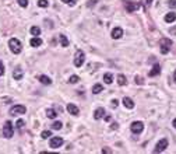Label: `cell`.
Instances as JSON below:
<instances>
[{
  "label": "cell",
  "instance_id": "74e56055",
  "mask_svg": "<svg viewBox=\"0 0 176 154\" xmlns=\"http://www.w3.org/2000/svg\"><path fill=\"white\" fill-rule=\"evenodd\" d=\"M111 128H112V129H118V123H116V122L112 123V126H111Z\"/></svg>",
  "mask_w": 176,
  "mask_h": 154
},
{
  "label": "cell",
  "instance_id": "f1b7e54d",
  "mask_svg": "<svg viewBox=\"0 0 176 154\" xmlns=\"http://www.w3.org/2000/svg\"><path fill=\"white\" fill-rule=\"evenodd\" d=\"M24 125H25V122L23 121V119H18L16 123V126H17V129H21V128H24Z\"/></svg>",
  "mask_w": 176,
  "mask_h": 154
},
{
  "label": "cell",
  "instance_id": "83f0119b",
  "mask_svg": "<svg viewBox=\"0 0 176 154\" xmlns=\"http://www.w3.org/2000/svg\"><path fill=\"white\" fill-rule=\"evenodd\" d=\"M38 6H39V7H48L49 6V3H48V0H39V1H38Z\"/></svg>",
  "mask_w": 176,
  "mask_h": 154
},
{
  "label": "cell",
  "instance_id": "ac0fdd59",
  "mask_svg": "<svg viewBox=\"0 0 176 154\" xmlns=\"http://www.w3.org/2000/svg\"><path fill=\"white\" fill-rule=\"evenodd\" d=\"M46 116H48L49 119H55V118L57 116V114H56V111H55V109L49 108V109H46Z\"/></svg>",
  "mask_w": 176,
  "mask_h": 154
},
{
  "label": "cell",
  "instance_id": "6da1fadb",
  "mask_svg": "<svg viewBox=\"0 0 176 154\" xmlns=\"http://www.w3.org/2000/svg\"><path fill=\"white\" fill-rule=\"evenodd\" d=\"M8 48H10V50L13 53L18 55L21 52V49H23V45H21V42L17 39V38H11V39L8 41Z\"/></svg>",
  "mask_w": 176,
  "mask_h": 154
},
{
  "label": "cell",
  "instance_id": "7a4b0ae2",
  "mask_svg": "<svg viewBox=\"0 0 176 154\" xmlns=\"http://www.w3.org/2000/svg\"><path fill=\"white\" fill-rule=\"evenodd\" d=\"M13 133H14V128H13V123L10 121H7L4 123V126H3V136L4 137L10 139L13 136Z\"/></svg>",
  "mask_w": 176,
  "mask_h": 154
},
{
  "label": "cell",
  "instance_id": "ffe728a7",
  "mask_svg": "<svg viewBox=\"0 0 176 154\" xmlns=\"http://www.w3.org/2000/svg\"><path fill=\"white\" fill-rule=\"evenodd\" d=\"M118 84H119V86H126V84H127V80H126V77H124L123 74H119V76H118Z\"/></svg>",
  "mask_w": 176,
  "mask_h": 154
},
{
  "label": "cell",
  "instance_id": "8d00e7d4",
  "mask_svg": "<svg viewBox=\"0 0 176 154\" xmlns=\"http://www.w3.org/2000/svg\"><path fill=\"white\" fill-rule=\"evenodd\" d=\"M102 153H112V150H111V148H104Z\"/></svg>",
  "mask_w": 176,
  "mask_h": 154
},
{
  "label": "cell",
  "instance_id": "52a82bcc",
  "mask_svg": "<svg viewBox=\"0 0 176 154\" xmlns=\"http://www.w3.org/2000/svg\"><path fill=\"white\" fill-rule=\"evenodd\" d=\"M160 45H161V53H168L169 52V46L172 45V41L168 39V38H164V39H161L160 42Z\"/></svg>",
  "mask_w": 176,
  "mask_h": 154
},
{
  "label": "cell",
  "instance_id": "7c38bea8",
  "mask_svg": "<svg viewBox=\"0 0 176 154\" xmlns=\"http://www.w3.org/2000/svg\"><path fill=\"white\" fill-rule=\"evenodd\" d=\"M67 111H69V114H72V115H74V116H77L78 115V108L74 105V104H67Z\"/></svg>",
  "mask_w": 176,
  "mask_h": 154
},
{
  "label": "cell",
  "instance_id": "4fadbf2b",
  "mask_svg": "<svg viewBox=\"0 0 176 154\" xmlns=\"http://www.w3.org/2000/svg\"><path fill=\"white\" fill-rule=\"evenodd\" d=\"M160 73H161V66L158 65V63H155V65L152 66V69L150 70V76L154 77V76H158Z\"/></svg>",
  "mask_w": 176,
  "mask_h": 154
},
{
  "label": "cell",
  "instance_id": "d590c367",
  "mask_svg": "<svg viewBox=\"0 0 176 154\" xmlns=\"http://www.w3.org/2000/svg\"><path fill=\"white\" fill-rule=\"evenodd\" d=\"M104 118H105V121H106V122H109V121H111V115H105Z\"/></svg>",
  "mask_w": 176,
  "mask_h": 154
},
{
  "label": "cell",
  "instance_id": "4dcf8cb0",
  "mask_svg": "<svg viewBox=\"0 0 176 154\" xmlns=\"http://www.w3.org/2000/svg\"><path fill=\"white\" fill-rule=\"evenodd\" d=\"M168 6H169L170 8H176V0H169Z\"/></svg>",
  "mask_w": 176,
  "mask_h": 154
},
{
  "label": "cell",
  "instance_id": "9a60e30c",
  "mask_svg": "<svg viewBox=\"0 0 176 154\" xmlns=\"http://www.w3.org/2000/svg\"><path fill=\"white\" fill-rule=\"evenodd\" d=\"M123 105L129 108V109H131V108H134V102H133V99L129 97H124L123 98Z\"/></svg>",
  "mask_w": 176,
  "mask_h": 154
},
{
  "label": "cell",
  "instance_id": "e575fe53",
  "mask_svg": "<svg viewBox=\"0 0 176 154\" xmlns=\"http://www.w3.org/2000/svg\"><path fill=\"white\" fill-rule=\"evenodd\" d=\"M136 83H137V84H141V83H143L141 77H138V76H137V77H136Z\"/></svg>",
  "mask_w": 176,
  "mask_h": 154
},
{
  "label": "cell",
  "instance_id": "484cf974",
  "mask_svg": "<svg viewBox=\"0 0 176 154\" xmlns=\"http://www.w3.org/2000/svg\"><path fill=\"white\" fill-rule=\"evenodd\" d=\"M50 136H52V133H50L49 130H43V132L41 133V137L42 139H49Z\"/></svg>",
  "mask_w": 176,
  "mask_h": 154
},
{
  "label": "cell",
  "instance_id": "d6986e66",
  "mask_svg": "<svg viewBox=\"0 0 176 154\" xmlns=\"http://www.w3.org/2000/svg\"><path fill=\"white\" fill-rule=\"evenodd\" d=\"M39 81L42 84H46V86H50L52 84V80L49 79L48 76H39Z\"/></svg>",
  "mask_w": 176,
  "mask_h": 154
},
{
  "label": "cell",
  "instance_id": "44dd1931",
  "mask_svg": "<svg viewBox=\"0 0 176 154\" xmlns=\"http://www.w3.org/2000/svg\"><path fill=\"white\" fill-rule=\"evenodd\" d=\"M104 81L106 83V84H111V83L113 81L112 73H105V74H104Z\"/></svg>",
  "mask_w": 176,
  "mask_h": 154
},
{
  "label": "cell",
  "instance_id": "60d3db41",
  "mask_svg": "<svg viewBox=\"0 0 176 154\" xmlns=\"http://www.w3.org/2000/svg\"><path fill=\"white\" fill-rule=\"evenodd\" d=\"M173 79H175V81H176V70H175V73H173Z\"/></svg>",
  "mask_w": 176,
  "mask_h": 154
},
{
  "label": "cell",
  "instance_id": "2e32d148",
  "mask_svg": "<svg viewBox=\"0 0 176 154\" xmlns=\"http://www.w3.org/2000/svg\"><path fill=\"white\" fill-rule=\"evenodd\" d=\"M30 44H31V46H34V48H38V46L42 45V39L38 38V37H35V38H32V39L30 41Z\"/></svg>",
  "mask_w": 176,
  "mask_h": 154
},
{
  "label": "cell",
  "instance_id": "836d02e7",
  "mask_svg": "<svg viewBox=\"0 0 176 154\" xmlns=\"http://www.w3.org/2000/svg\"><path fill=\"white\" fill-rule=\"evenodd\" d=\"M118 104H119V101H118V99H112V106H113V108H116Z\"/></svg>",
  "mask_w": 176,
  "mask_h": 154
},
{
  "label": "cell",
  "instance_id": "e0dca14e",
  "mask_svg": "<svg viewBox=\"0 0 176 154\" xmlns=\"http://www.w3.org/2000/svg\"><path fill=\"white\" fill-rule=\"evenodd\" d=\"M175 20H176V13H168L165 16V21L166 23H173Z\"/></svg>",
  "mask_w": 176,
  "mask_h": 154
},
{
  "label": "cell",
  "instance_id": "30bf717a",
  "mask_svg": "<svg viewBox=\"0 0 176 154\" xmlns=\"http://www.w3.org/2000/svg\"><path fill=\"white\" fill-rule=\"evenodd\" d=\"M111 35H112L113 39H119V38H122V35H123V30L120 27H116V28L112 30V34Z\"/></svg>",
  "mask_w": 176,
  "mask_h": 154
},
{
  "label": "cell",
  "instance_id": "f546056e",
  "mask_svg": "<svg viewBox=\"0 0 176 154\" xmlns=\"http://www.w3.org/2000/svg\"><path fill=\"white\" fill-rule=\"evenodd\" d=\"M17 1H18V4L21 7H27L28 6V0H17Z\"/></svg>",
  "mask_w": 176,
  "mask_h": 154
},
{
  "label": "cell",
  "instance_id": "8992f818",
  "mask_svg": "<svg viewBox=\"0 0 176 154\" xmlns=\"http://www.w3.org/2000/svg\"><path fill=\"white\" fill-rule=\"evenodd\" d=\"M140 3H133V1H129V0H124V7H126V10H127L129 13H134V11H137L138 8H140Z\"/></svg>",
  "mask_w": 176,
  "mask_h": 154
},
{
  "label": "cell",
  "instance_id": "ab89813d",
  "mask_svg": "<svg viewBox=\"0 0 176 154\" xmlns=\"http://www.w3.org/2000/svg\"><path fill=\"white\" fill-rule=\"evenodd\" d=\"M172 123H173V128L176 129V119H173V122H172Z\"/></svg>",
  "mask_w": 176,
  "mask_h": 154
},
{
  "label": "cell",
  "instance_id": "3957f363",
  "mask_svg": "<svg viewBox=\"0 0 176 154\" xmlns=\"http://www.w3.org/2000/svg\"><path fill=\"white\" fill-rule=\"evenodd\" d=\"M84 60H85L84 52H82V50H77L76 55H74V66H76V67H81L82 63H84Z\"/></svg>",
  "mask_w": 176,
  "mask_h": 154
},
{
  "label": "cell",
  "instance_id": "603a6c76",
  "mask_svg": "<svg viewBox=\"0 0 176 154\" xmlns=\"http://www.w3.org/2000/svg\"><path fill=\"white\" fill-rule=\"evenodd\" d=\"M102 90H104L102 84H95V86L92 87V94H99V93H101Z\"/></svg>",
  "mask_w": 176,
  "mask_h": 154
},
{
  "label": "cell",
  "instance_id": "8fae6325",
  "mask_svg": "<svg viewBox=\"0 0 176 154\" xmlns=\"http://www.w3.org/2000/svg\"><path fill=\"white\" fill-rule=\"evenodd\" d=\"M23 76H24L23 69H21V67H16V69H14V72H13V77H14L16 80H21V79H23Z\"/></svg>",
  "mask_w": 176,
  "mask_h": 154
},
{
  "label": "cell",
  "instance_id": "d4e9b609",
  "mask_svg": "<svg viewBox=\"0 0 176 154\" xmlns=\"http://www.w3.org/2000/svg\"><path fill=\"white\" fill-rule=\"evenodd\" d=\"M62 126H63V123H62L60 121L53 122V125H52V128H53V129H56V130H60V129H62Z\"/></svg>",
  "mask_w": 176,
  "mask_h": 154
},
{
  "label": "cell",
  "instance_id": "277c9868",
  "mask_svg": "<svg viewBox=\"0 0 176 154\" xmlns=\"http://www.w3.org/2000/svg\"><path fill=\"white\" fill-rule=\"evenodd\" d=\"M25 111H27V108L24 105H14L10 109V115L11 116H18V115L25 114Z\"/></svg>",
  "mask_w": 176,
  "mask_h": 154
},
{
  "label": "cell",
  "instance_id": "4316f807",
  "mask_svg": "<svg viewBox=\"0 0 176 154\" xmlns=\"http://www.w3.org/2000/svg\"><path fill=\"white\" fill-rule=\"evenodd\" d=\"M78 80H80L78 76H72V77L69 79V83H70V84H76V83H78Z\"/></svg>",
  "mask_w": 176,
  "mask_h": 154
},
{
  "label": "cell",
  "instance_id": "9c48e42d",
  "mask_svg": "<svg viewBox=\"0 0 176 154\" xmlns=\"http://www.w3.org/2000/svg\"><path fill=\"white\" fill-rule=\"evenodd\" d=\"M63 144V139L59 137V136H55V137L50 139V142H49V146L52 147V148H57V147H60Z\"/></svg>",
  "mask_w": 176,
  "mask_h": 154
},
{
  "label": "cell",
  "instance_id": "f35d334b",
  "mask_svg": "<svg viewBox=\"0 0 176 154\" xmlns=\"http://www.w3.org/2000/svg\"><path fill=\"white\" fill-rule=\"evenodd\" d=\"M152 4V0H147V6H151Z\"/></svg>",
  "mask_w": 176,
  "mask_h": 154
},
{
  "label": "cell",
  "instance_id": "1f68e13d",
  "mask_svg": "<svg viewBox=\"0 0 176 154\" xmlns=\"http://www.w3.org/2000/svg\"><path fill=\"white\" fill-rule=\"evenodd\" d=\"M62 1H63V3H67L69 6H74V4H76L74 0H62Z\"/></svg>",
  "mask_w": 176,
  "mask_h": 154
},
{
  "label": "cell",
  "instance_id": "ba28073f",
  "mask_svg": "<svg viewBox=\"0 0 176 154\" xmlns=\"http://www.w3.org/2000/svg\"><path fill=\"white\" fill-rule=\"evenodd\" d=\"M144 129V125H143V122H133L131 123V132L134 133V135H138V133H141Z\"/></svg>",
  "mask_w": 176,
  "mask_h": 154
},
{
  "label": "cell",
  "instance_id": "5bb4252c",
  "mask_svg": "<svg viewBox=\"0 0 176 154\" xmlns=\"http://www.w3.org/2000/svg\"><path fill=\"white\" fill-rule=\"evenodd\" d=\"M105 116V109L104 108H98V109H95V112H94V119H101V118H104Z\"/></svg>",
  "mask_w": 176,
  "mask_h": 154
},
{
  "label": "cell",
  "instance_id": "7402d4cb",
  "mask_svg": "<svg viewBox=\"0 0 176 154\" xmlns=\"http://www.w3.org/2000/svg\"><path fill=\"white\" fill-rule=\"evenodd\" d=\"M59 39H60V45H62V46H64V48L69 46V39H67L64 35H59Z\"/></svg>",
  "mask_w": 176,
  "mask_h": 154
},
{
  "label": "cell",
  "instance_id": "cb8c5ba5",
  "mask_svg": "<svg viewBox=\"0 0 176 154\" xmlns=\"http://www.w3.org/2000/svg\"><path fill=\"white\" fill-rule=\"evenodd\" d=\"M39 34H41L39 27H31V35H34V37H38Z\"/></svg>",
  "mask_w": 176,
  "mask_h": 154
},
{
  "label": "cell",
  "instance_id": "d6a6232c",
  "mask_svg": "<svg viewBox=\"0 0 176 154\" xmlns=\"http://www.w3.org/2000/svg\"><path fill=\"white\" fill-rule=\"evenodd\" d=\"M4 74V66H3V62L0 60V76H3Z\"/></svg>",
  "mask_w": 176,
  "mask_h": 154
},
{
  "label": "cell",
  "instance_id": "5b68a950",
  "mask_svg": "<svg viewBox=\"0 0 176 154\" xmlns=\"http://www.w3.org/2000/svg\"><path fill=\"white\" fill-rule=\"evenodd\" d=\"M166 147H168V140L166 139H161L160 142L157 143L155 148H154V153H162V151H165Z\"/></svg>",
  "mask_w": 176,
  "mask_h": 154
}]
</instances>
